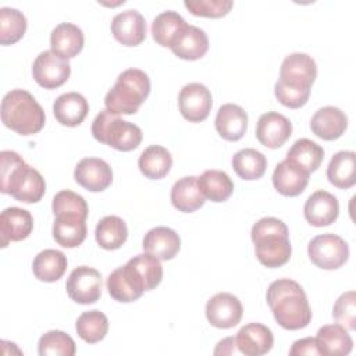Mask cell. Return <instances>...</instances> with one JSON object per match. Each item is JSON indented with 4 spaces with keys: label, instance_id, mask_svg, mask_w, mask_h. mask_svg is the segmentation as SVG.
Returning <instances> with one entry per match:
<instances>
[{
    "label": "cell",
    "instance_id": "obj_1",
    "mask_svg": "<svg viewBox=\"0 0 356 356\" xmlns=\"http://www.w3.org/2000/svg\"><path fill=\"white\" fill-rule=\"evenodd\" d=\"M275 321L285 330H300L312 321V309L303 288L293 280L280 278L270 284L266 295Z\"/></svg>",
    "mask_w": 356,
    "mask_h": 356
},
{
    "label": "cell",
    "instance_id": "obj_2",
    "mask_svg": "<svg viewBox=\"0 0 356 356\" xmlns=\"http://www.w3.org/2000/svg\"><path fill=\"white\" fill-rule=\"evenodd\" d=\"M0 192L11 195L22 203H38L44 192L46 182L42 174L28 165L24 159L11 150L0 153Z\"/></svg>",
    "mask_w": 356,
    "mask_h": 356
},
{
    "label": "cell",
    "instance_id": "obj_3",
    "mask_svg": "<svg viewBox=\"0 0 356 356\" xmlns=\"http://www.w3.org/2000/svg\"><path fill=\"white\" fill-rule=\"evenodd\" d=\"M250 236L256 257L263 266L277 268L289 261L292 248L284 221L275 217H263L253 224Z\"/></svg>",
    "mask_w": 356,
    "mask_h": 356
},
{
    "label": "cell",
    "instance_id": "obj_4",
    "mask_svg": "<svg viewBox=\"0 0 356 356\" xmlns=\"http://www.w3.org/2000/svg\"><path fill=\"white\" fill-rule=\"evenodd\" d=\"M1 121L18 135L28 136L42 131L46 122L44 110L24 89H13L1 100Z\"/></svg>",
    "mask_w": 356,
    "mask_h": 356
},
{
    "label": "cell",
    "instance_id": "obj_5",
    "mask_svg": "<svg viewBox=\"0 0 356 356\" xmlns=\"http://www.w3.org/2000/svg\"><path fill=\"white\" fill-rule=\"evenodd\" d=\"M150 93V79L139 68L122 71L104 97L106 110L113 114H135Z\"/></svg>",
    "mask_w": 356,
    "mask_h": 356
},
{
    "label": "cell",
    "instance_id": "obj_6",
    "mask_svg": "<svg viewBox=\"0 0 356 356\" xmlns=\"http://www.w3.org/2000/svg\"><path fill=\"white\" fill-rule=\"evenodd\" d=\"M93 138L120 152H131L142 142V129L108 110H102L92 124Z\"/></svg>",
    "mask_w": 356,
    "mask_h": 356
},
{
    "label": "cell",
    "instance_id": "obj_7",
    "mask_svg": "<svg viewBox=\"0 0 356 356\" xmlns=\"http://www.w3.org/2000/svg\"><path fill=\"white\" fill-rule=\"evenodd\" d=\"M307 254L316 267L337 270L348 261L349 246L335 234H321L309 242Z\"/></svg>",
    "mask_w": 356,
    "mask_h": 356
},
{
    "label": "cell",
    "instance_id": "obj_8",
    "mask_svg": "<svg viewBox=\"0 0 356 356\" xmlns=\"http://www.w3.org/2000/svg\"><path fill=\"white\" fill-rule=\"evenodd\" d=\"M71 74L67 58L53 50L42 51L33 61L32 75L36 83L44 89H56L64 85Z\"/></svg>",
    "mask_w": 356,
    "mask_h": 356
},
{
    "label": "cell",
    "instance_id": "obj_9",
    "mask_svg": "<svg viewBox=\"0 0 356 356\" xmlns=\"http://www.w3.org/2000/svg\"><path fill=\"white\" fill-rule=\"evenodd\" d=\"M68 296L79 305L96 303L102 295V274L92 267L79 266L67 278Z\"/></svg>",
    "mask_w": 356,
    "mask_h": 356
},
{
    "label": "cell",
    "instance_id": "obj_10",
    "mask_svg": "<svg viewBox=\"0 0 356 356\" xmlns=\"http://www.w3.org/2000/svg\"><path fill=\"white\" fill-rule=\"evenodd\" d=\"M317 76V64L306 53L286 56L280 68V81L298 89H312Z\"/></svg>",
    "mask_w": 356,
    "mask_h": 356
},
{
    "label": "cell",
    "instance_id": "obj_11",
    "mask_svg": "<svg viewBox=\"0 0 356 356\" xmlns=\"http://www.w3.org/2000/svg\"><path fill=\"white\" fill-rule=\"evenodd\" d=\"M107 291L114 300L129 303L139 299L146 291V286L136 270L127 261L108 275Z\"/></svg>",
    "mask_w": 356,
    "mask_h": 356
},
{
    "label": "cell",
    "instance_id": "obj_12",
    "mask_svg": "<svg viewBox=\"0 0 356 356\" xmlns=\"http://www.w3.org/2000/svg\"><path fill=\"white\" fill-rule=\"evenodd\" d=\"M213 97L203 83H188L178 95V107L182 117L189 122L204 121L211 110Z\"/></svg>",
    "mask_w": 356,
    "mask_h": 356
},
{
    "label": "cell",
    "instance_id": "obj_13",
    "mask_svg": "<svg viewBox=\"0 0 356 356\" xmlns=\"http://www.w3.org/2000/svg\"><path fill=\"white\" fill-rule=\"evenodd\" d=\"M243 314L241 300L228 292H220L211 296L206 303L207 321L216 328H232L235 327Z\"/></svg>",
    "mask_w": 356,
    "mask_h": 356
},
{
    "label": "cell",
    "instance_id": "obj_14",
    "mask_svg": "<svg viewBox=\"0 0 356 356\" xmlns=\"http://www.w3.org/2000/svg\"><path fill=\"white\" fill-rule=\"evenodd\" d=\"M74 178L78 185L90 192H102L113 182V170L103 159L85 157L75 170Z\"/></svg>",
    "mask_w": 356,
    "mask_h": 356
},
{
    "label": "cell",
    "instance_id": "obj_15",
    "mask_svg": "<svg viewBox=\"0 0 356 356\" xmlns=\"http://www.w3.org/2000/svg\"><path fill=\"white\" fill-rule=\"evenodd\" d=\"M291 135L292 124L285 115L277 111H267L260 115L256 125V138L263 146L278 149L291 138Z\"/></svg>",
    "mask_w": 356,
    "mask_h": 356
},
{
    "label": "cell",
    "instance_id": "obj_16",
    "mask_svg": "<svg viewBox=\"0 0 356 356\" xmlns=\"http://www.w3.org/2000/svg\"><path fill=\"white\" fill-rule=\"evenodd\" d=\"M111 33L117 42L134 47L140 44L146 38V21L136 10L118 13L111 21Z\"/></svg>",
    "mask_w": 356,
    "mask_h": 356
},
{
    "label": "cell",
    "instance_id": "obj_17",
    "mask_svg": "<svg viewBox=\"0 0 356 356\" xmlns=\"http://www.w3.org/2000/svg\"><path fill=\"white\" fill-rule=\"evenodd\" d=\"M235 342L241 355L261 356L271 350L274 335L267 325L261 323H249L238 331Z\"/></svg>",
    "mask_w": 356,
    "mask_h": 356
},
{
    "label": "cell",
    "instance_id": "obj_18",
    "mask_svg": "<svg viewBox=\"0 0 356 356\" xmlns=\"http://www.w3.org/2000/svg\"><path fill=\"white\" fill-rule=\"evenodd\" d=\"M303 214L310 225L327 227L338 218L339 203L332 193L327 191H316L307 197Z\"/></svg>",
    "mask_w": 356,
    "mask_h": 356
},
{
    "label": "cell",
    "instance_id": "obj_19",
    "mask_svg": "<svg viewBox=\"0 0 356 356\" xmlns=\"http://www.w3.org/2000/svg\"><path fill=\"white\" fill-rule=\"evenodd\" d=\"M33 229V218L31 213L19 207H7L0 214V235L1 246L6 248L10 242L26 239Z\"/></svg>",
    "mask_w": 356,
    "mask_h": 356
},
{
    "label": "cell",
    "instance_id": "obj_20",
    "mask_svg": "<svg viewBox=\"0 0 356 356\" xmlns=\"http://www.w3.org/2000/svg\"><path fill=\"white\" fill-rule=\"evenodd\" d=\"M348 128L346 114L334 106L318 108L310 120L312 132L323 140H335L341 138Z\"/></svg>",
    "mask_w": 356,
    "mask_h": 356
},
{
    "label": "cell",
    "instance_id": "obj_21",
    "mask_svg": "<svg viewBox=\"0 0 356 356\" xmlns=\"http://www.w3.org/2000/svg\"><path fill=\"white\" fill-rule=\"evenodd\" d=\"M145 253L154 256L159 260H171L181 249L179 235L168 227H154L149 229L142 241Z\"/></svg>",
    "mask_w": 356,
    "mask_h": 356
},
{
    "label": "cell",
    "instance_id": "obj_22",
    "mask_svg": "<svg viewBox=\"0 0 356 356\" xmlns=\"http://www.w3.org/2000/svg\"><path fill=\"white\" fill-rule=\"evenodd\" d=\"M309 172L296 165L293 161L285 159L277 164L273 172V185L282 196H298L300 195L309 182Z\"/></svg>",
    "mask_w": 356,
    "mask_h": 356
},
{
    "label": "cell",
    "instance_id": "obj_23",
    "mask_svg": "<svg viewBox=\"0 0 356 356\" xmlns=\"http://www.w3.org/2000/svg\"><path fill=\"white\" fill-rule=\"evenodd\" d=\"M214 125L222 139L236 142L246 134L248 114L241 106L227 103L218 108Z\"/></svg>",
    "mask_w": 356,
    "mask_h": 356
},
{
    "label": "cell",
    "instance_id": "obj_24",
    "mask_svg": "<svg viewBox=\"0 0 356 356\" xmlns=\"http://www.w3.org/2000/svg\"><path fill=\"white\" fill-rule=\"evenodd\" d=\"M170 49L178 58L195 61L207 53L209 38L203 29L193 25H186L179 32Z\"/></svg>",
    "mask_w": 356,
    "mask_h": 356
},
{
    "label": "cell",
    "instance_id": "obj_25",
    "mask_svg": "<svg viewBox=\"0 0 356 356\" xmlns=\"http://www.w3.org/2000/svg\"><path fill=\"white\" fill-rule=\"evenodd\" d=\"M88 111L89 104L78 92L63 93L53 103V114L64 127H76L82 124Z\"/></svg>",
    "mask_w": 356,
    "mask_h": 356
},
{
    "label": "cell",
    "instance_id": "obj_26",
    "mask_svg": "<svg viewBox=\"0 0 356 356\" xmlns=\"http://www.w3.org/2000/svg\"><path fill=\"white\" fill-rule=\"evenodd\" d=\"M85 38L82 29L71 22L58 24L50 35L51 50L64 58H72L83 49Z\"/></svg>",
    "mask_w": 356,
    "mask_h": 356
},
{
    "label": "cell",
    "instance_id": "obj_27",
    "mask_svg": "<svg viewBox=\"0 0 356 356\" xmlns=\"http://www.w3.org/2000/svg\"><path fill=\"white\" fill-rule=\"evenodd\" d=\"M316 343L320 355L343 356L349 355L353 348V341L346 328L339 324H327L318 328Z\"/></svg>",
    "mask_w": 356,
    "mask_h": 356
},
{
    "label": "cell",
    "instance_id": "obj_28",
    "mask_svg": "<svg viewBox=\"0 0 356 356\" xmlns=\"http://www.w3.org/2000/svg\"><path fill=\"white\" fill-rule=\"evenodd\" d=\"M170 197L172 206L182 213H193L206 202L197 186V177L193 175L178 179L171 188Z\"/></svg>",
    "mask_w": 356,
    "mask_h": 356
},
{
    "label": "cell",
    "instance_id": "obj_29",
    "mask_svg": "<svg viewBox=\"0 0 356 356\" xmlns=\"http://www.w3.org/2000/svg\"><path fill=\"white\" fill-rule=\"evenodd\" d=\"M328 181L339 188L349 189L356 184V154L352 150L335 153L327 167Z\"/></svg>",
    "mask_w": 356,
    "mask_h": 356
},
{
    "label": "cell",
    "instance_id": "obj_30",
    "mask_svg": "<svg viewBox=\"0 0 356 356\" xmlns=\"http://www.w3.org/2000/svg\"><path fill=\"white\" fill-rule=\"evenodd\" d=\"M68 266L67 256L56 249H44L39 252L32 263L33 275L43 282L58 281Z\"/></svg>",
    "mask_w": 356,
    "mask_h": 356
},
{
    "label": "cell",
    "instance_id": "obj_31",
    "mask_svg": "<svg viewBox=\"0 0 356 356\" xmlns=\"http://www.w3.org/2000/svg\"><path fill=\"white\" fill-rule=\"evenodd\" d=\"M88 234L86 220L75 216H58L53 222V238L63 248L79 246Z\"/></svg>",
    "mask_w": 356,
    "mask_h": 356
},
{
    "label": "cell",
    "instance_id": "obj_32",
    "mask_svg": "<svg viewBox=\"0 0 356 356\" xmlns=\"http://www.w3.org/2000/svg\"><path fill=\"white\" fill-rule=\"evenodd\" d=\"M138 165L146 178L161 179L170 172L172 167V157L165 147L160 145H152L140 153Z\"/></svg>",
    "mask_w": 356,
    "mask_h": 356
},
{
    "label": "cell",
    "instance_id": "obj_33",
    "mask_svg": "<svg viewBox=\"0 0 356 356\" xmlns=\"http://www.w3.org/2000/svg\"><path fill=\"white\" fill-rule=\"evenodd\" d=\"M197 186L204 196L216 203L228 200L234 192V182L229 175L220 170H206L197 177Z\"/></svg>",
    "mask_w": 356,
    "mask_h": 356
},
{
    "label": "cell",
    "instance_id": "obj_34",
    "mask_svg": "<svg viewBox=\"0 0 356 356\" xmlns=\"http://www.w3.org/2000/svg\"><path fill=\"white\" fill-rule=\"evenodd\" d=\"M95 238L100 248L106 250H115L121 248L128 238L127 224L118 216H106L97 222Z\"/></svg>",
    "mask_w": 356,
    "mask_h": 356
},
{
    "label": "cell",
    "instance_id": "obj_35",
    "mask_svg": "<svg viewBox=\"0 0 356 356\" xmlns=\"http://www.w3.org/2000/svg\"><path fill=\"white\" fill-rule=\"evenodd\" d=\"M232 168L236 175L245 181L259 179L264 175L267 168L266 156L256 149H241L232 156Z\"/></svg>",
    "mask_w": 356,
    "mask_h": 356
},
{
    "label": "cell",
    "instance_id": "obj_36",
    "mask_svg": "<svg viewBox=\"0 0 356 356\" xmlns=\"http://www.w3.org/2000/svg\"><path fill=\"white\" fill-rule=\"evenodd\" d=\"M186 21L177 11H164L152 22V35L157 44L171 47L179 32L186 26Z\"/></svg>",
    "mask_w": 356,
    "mask_h": 356
},
{
    "label": "cell",
    "instance_id": "obj_37",
    "mask_svg": "<svg viewBox=\"0 0 356 356\" xmlns=\"http://www.w3.org/2000/svg\"><path fill=\"white\" fill-rule=\"evenodd\" d=\"M286 159L310 174L320 167L324 159V149L316 142L302 138L291 146L286 153Z\"/></svg>",
    "mask_w": 356,
    "mask_h": 356
},
{
    "label": "cell",
    "instance_id": "obj_38",
    "mask_svg": "<svg viewBox=\"0 0 356 356\" xmlns=\"http://www.w3.org/2000/svg\"><path fill=\"white\" fill-rule=\"evenodd\" d=\"M76 334L86 343L100 342L108 331V318L100 310L83 312L75 323Z\"/></svg>",
    "mask_w": 356,
    "mask_h": 356
},
{
    "label": "cell",
    "instance_id": "obj_39",
    "mask_svg": "<svg viewBox=\"0 0 356 356\" xmlns=\"http://www.w3.org/2000/svg\"><path fill=\"white\" fill-rule=\"evenodd\" d=\"M26 31L25 15L11 7L0 8V43L3 46L17 43Z\"/></svg>",
    "mask_w": 356,
    "mask_h": 356
},
{
    "label": "cell",
    "instance_id": "obj_40",
    "mask_svg": "<svg viewBox=\"0 0 356 356\" xmlns=\"http://www.w3.org/2000/svg\"><path fill=\"white\" fill-rule=\"evenodd\" d=\"M38 352L40 356H74L76 346L67 332L53 330L39 338Z\"/></svg>",
    "mask_w": 356,
    "mask_h": 356
},
{
    "label": "cell",
    "instance_id": "obj_41",
    "mask_svg": "<svg viewBox=\"0 0 356 356\" xmlns=\"http://www.w3.org/2000/svg\"><path fill=\"white\" fill-rule=\"evenodd\" d=\"M51 210L54 217L58 216H75V217H81L85 218L88 217V204L86 200L72 192V191H60L54 195L53 197V203H51Z\"/></svg>",
    "mask_w": 356,
    "mask_h": 356
},
{
    "label": "cell",
    "instance_id": "obj_42",
    "mask_svg": "<svg viewBox=\"0 0 356 356\" xmlns=\"http://www.w3.org/2000/svg\"><path fill=\"white\" fill-rule=\"evenodd\" d=\"M132 267L138 271L145 282L146 291L154 289L163 280V267L160 260L149 253H140L128 260Z\"/></svg>",
    "mask_w": 356,
    "mask_h": 356
},
{
    "label": "cell",
    "instance_id": "obj_43",
    "mask_svg": "<svg viewBox=\"0 0 356 356\" xmlns=\"http://www.w3.org/2000/svg\"><path fill=\"white\" fill-rule=\"evenodd\" d=\"M332 317L337 324L353 331L356 330V295L355 291L343 292L332 307Z\"/></svg>",
    "mask_w": 356,
    "mask_h": 356
},
{
    "label": "cell",
    "instance_id": "obj_44",
    "mask_svg": "<svg viewBox=\"0 0 356 356\" xmlns=\"http://www.w3.org/2000/svg\"><path fill=\"white\" fill-rule=\"evenodd\" d=\"M184 6L196 17L221 18L231 11L234 3L231 0H186Z\"/></svg>",
    "mask_w": 356,
    "mask_h": 356
},
{
    "label": "cell",
    "instance_id": "obj_45",
    "mask_svg": "<svg viewBox=\"0 0 356 356\" xmlns=\"http://www.w3.org/2000/svg\"><path fill=\"white\" fill-rule=\"evenodd\" d=\"M274 95L282 106L289 107V108H300L302 106H305L307 103L310 90L288 86L278 79L274 86Z\"/></svg>",
    "mask_w": 356,
    "mask_h": 356
},
{
    "label": "cell",
    "instance_id": "obj_46",
    "mask_svg": "<svg viewBox=\"0 0 356 356\" xmlns=\"http://www.w3.org/2000/svg\"><path fill=\"white\" fill-rule=\"evenodd\" d=\"M291 356H300V355H320L316 343V338L307 337L298 339L292 343V348L289 349Z\"/></svg>",
    "mask_w": 356,
    "mask_h": 356
},
{
    "label": "cell",
    "instance_id": "obj_47",
    "mask_svg": "<svg viewBox=\"0 0 356 356\" xmlns=\"http://www.w3.org/2000/svg\"><path fill=\"white\" fill-rule=\"evenodd\" d=\"M239 353L235 342V337L224 338L217 343V348L214 349V355H236Z\"/></svg>",
    "mask_w": 356,
    "mask_h": 356
}]
</instances>
